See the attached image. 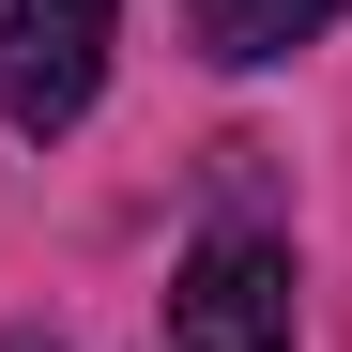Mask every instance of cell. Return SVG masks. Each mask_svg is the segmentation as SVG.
Returning a JSON list of instances; mask_svg holds the SVG:
<instances>
[{"label":"cell","instance_id":"cell-4","mask_svg":"<svg viewBox=\"0 0 352 352\" xmlns=\"http://www.w3.org/2000/svg\"><path fill=\"white\" fill-rule=\"evenodd\" d=\"M0 352H77V337H46V322H0Z\"/></svg>","mask_w":352,"mask_h":352},{"label":"cell","instance_id":"cell-1","mask_svg":"<svg viewBox=\"0 0 352 352\" xmlns=\"http://www.w3.org/2000/svg\"><path fill=\"white\" fill-rule=\"evenodd\" d=\"M153 352H307V276H291V230L214 214L184 261H168V322Z\"/></svg>","mask_w":352,"mask_h":352},{"label":"cell","instance_id":"cell-3","mask_svg":"<svg viewBox=\"0 0 352 352\" xmlns=\"http://www.w3.org/2000/svg\"><path fill=\"white\" fill-rule=\"evenodd\" d=\"M337 16L352 0H199V62L214 77H276V62H307Z\"/></svg>","mask_w":352,"mask_h":352},{"label":"cell","instance_id":"cell-2","mask_svg":"<svg viewBox=\"0 0 352 352\" xmlns=\"http://www.w3.org/2000/svg\"><path fill=\"white\" fill-rule=\"evenodd\" d=\"M107 62H123V0H0V123L31 153L107 107Z\"/></svg>","mask_w":352,"mask_h":352}]
</instances>
